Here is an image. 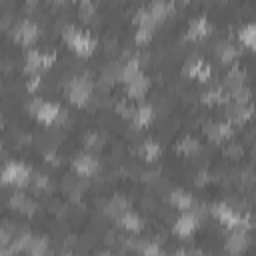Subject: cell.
<instances>
[{
    "label": "cell",
    "mask_w": 256,
    "mask_h": 256,
    "mask_svg": "<svg viewBox=\"0 0 256 256\" xmlns=\"http://www.w3.org/2000/svg\"><path fill=\"white\" fill-rule=\"evenodd\" d=\"M62 36H64V40L68 42V46L74 48L80 56H86V54H90V52L96 48V40H94L86 30H78V28L72 26V24H66V26L62 28Z\"/></svg>",
    "instance_id": "cell-1"
},
{
    "label": "cell",
    "mask_w": 256,
    "mask_h": 256,
    "mask_svg": "<svg viewBox=\"0 0 256 256\" xmlns=\"http://www.w3.org/2000/svg\"><path fill=\"white\" fill-rule=\"evenodd\" d=\"M64 86L68 90V98L78 106L88 104V100H90V96L94 92V84L90 82L88 76H74V78L66 80Z\"/></svg>",
    "instance_id": "cell-2"
},
{
    "label": "cell",
    "mask_w": 256,
    "mask_h": 256,
    "mask_svg": "<svg viewBox=\"0 0 256 256\" xmlns=\"http://www.w3.org/2000/svg\"><path fill=\"white\" fill-rule=\"evenodd\" d=\"M0 180L4 184H14V186H22L30 180V170L22 164V162H8L2 170H0Z\"/></svg>",
    "instance_id": "cell-3"
},
{
    "label": "cell",
    "mask_w": 256,
    "mask_h": 256,
    "mask_svg": "<svg viewBox=\"0 0 256 256\" xmlns=\"http://www.w3.org/2000/svg\"><path fill=\"white\" fill-rule=\"evenodd\" d=\"M12 32H14V38L18 42H22V44L28 46V44H32L38 38L40 28H38V24L32 18H24V20H20V22H16L12 26Z\"/></svg>",
    "instance_id": "cell-4"
},
{
    "label": "cell",
    "mask_w": 256,
    "mask_h": 256,
    "mask_svg": "<svg viewBox=\"0 0 256 256\" xmlns=\"http://www.w3.org/2000/svg\"><path fill=\"white\" fill-rule=\"evenodd\" d=\"M248 242H250L248 230H244V228H232V232H230V236H228V240H226V250H228L230 254L238 256L240 252L246 250Z\"/></svg>",
    "instance_id": "cell-5"
},
{
    "label": "cell",
    "mask_w": 256,
    "mask_h": 256,
    "mask_svg": "<svg viewBox=\"0 0 256 256\" xmlns=\"http://www.w3.org/2000/svg\"><path fill=\"white\" fill-rule=\"evenodd\" d=\"M204 134L212 142H224L226 138L232 136V124L230 122H208L204 126Z\"/></svg>",
    "instance_id": "cell-6"
},
{
    "label": "cell",
    "mask_w": 256,
    "mask_h": 256,
    "mask_svg": "<svg viewBox=\"0 0 256 256\" xmlns=\"http://www.w3.org/2000/svg\"><path fill=\"white\" fill-rule=\"evenodd\" d=\"M72 166H74L78 176H92L98 170V160L92 154H78L72 160Z\"/></svg>",
    "instance_id": "cell-7"
},
{
    "label": "cell",
    "mask_w": 256,
    "mask_h": 256,
    "mask_svg": "<svg viewBox=\"0 0 256 256\" xmlns=\"http://www.w3.org/2000/svg\"><path fill=\"white\" fill-rule=\"evenodd\" d=\"M198 222H200V220H198L192 212H186V214H182L178 220H174V232H176L178 236L186 238V236H190V234L196 230Z\"/></svg>",
    "instance_id": "cell-8"
},
{
    "label": "cell",
    "mask_w": 256,
    "mask_h": 256,
    "mask_svg": "<svg viewBox=\"0 0 256 256\" xmlns=\"http://www.w3.org/2000/svg\"><path fill=\"white\" fill-rule=\"evenodd\" d=\"M128 208H130V202H128L124 196L116 194V196H112V198L106 202L104 212H106L108 216H112V218H116V220H118L122 214H126V212H128Z\"/></svg>",
    "instance_id": "cell-9"
},
{
    "label": "cell",
    "mask_w": 256,
    "mask_h": 256,
    "mask_svg": "<svg viewBox=\"0 0 256 256\" xmlns=\"http://www.w3.org/2000/svg\"><path fill=\"white\" fill-rule=\"evenodd\" d=\"M216 56L220 58V62H224V64H230V62H234L236 58H238V54H240V50L230 42V40H220V42H216Z\"/></svg>",
    "instance_id": "cell-10"
},
{
    "label": "cell",
    "mask_w": 256,
    "mask_h": 256,
    "mask_svg": "<svg viewBox=\"0 0 256 256\" xmlns=\"http://www.w3.org/2000/svg\"><path fill=\"white\" fill-rule=\"evenodd\" d=\"M60 106L56 102H42L40 110L36 112V118L42 122V124H54L58 120V114H60Z\"/></svg>",
    "instance_id": "cell-11"
},
{
    "label": "cell",
    "mask_w": 256,
    "mask_h": 256,
    "mask_svg": "<svg viewBox=\"0 0 256 256\" xmlns=\"http://www.w3.org/2000/svg\"><path fill=\"white\" fill-rule=\"evenodd\" d=\"M10 206H12L14 210L24 212V214H32V212L36 210V202H34L30 196H26L24 192H14V194L10 196Z\"/></svg>",
    "instance_id": "cell-12"
},
{
    "label": "cell",
    "mask_w": 256,
    "mask_h": 256,
    "mask_svg": "<svg viewBox=\"0 0 256 256\" xmlns=\"http://www.w3.org/2000/svg\"><path fill=\"white\" fill-rule=\"evenodd\" d=\"M148 86H150V80L140 72L134 80H130L126 84V92H128L130 98H140V96H144V92L148 90Z\"/></svg>",
    "instance_id": "cell-13"
},
{
    "label": "cell",
    "mask_w": 256,
    "mask_h": 256,
    "mask_svg": "<svg viewBox=\"0 0 256 256\" xmlns=\"http://www.w3.org/2000/svg\"><path fill=\"white\" fill-rule=\"evenodd\" d=\"M208 32H210V24H208V20H206L204 16H198V18L190 20L186 38H192V40H196V38H202V36H206Z\"/></svg>",
    "instance_id": "cell-14"
},
{
    "label": "cell",
    "mask_w": 256,
    "mask_h": 256,
    "mask_svg": "<svg viewBox=\"0 0 256 256\" xmlns=\"http://www.w3.org/2000/svg\"><path fill=\"white\" fill-rule=\"evenodd\" d=\"M24 70H26L28 76L40 74V70H42V52H38V50H28V52H26Z\"/></svg>",
    "instance_id": "cell-15"
},
{
    "label": "cell",
    "mask_w": 256,
    "mask_h": 256,
    "mask_svg": "<svg viewBox=\"0 0 256 256\" xmlns=\"http://www.w3.org/2000/svg\"><path fill=\"white\" fill-rule=\"evenodd\" d=\"M152 116H154V108H152L150 104L136 106V114H134V118H132L134 128H144V126H148L150 120H152Z\"/></svg>",
    "instance_id": "cell-16"
},
{
    "label": "cell",
    "mask_w": 256,
    "mask_h": 256,
    "mask_svg": "<svg viewBox=\"0 0 256 256\" xmlns=\"http://www.w3.org/2000/svg\"><path fill=\"white\" fill-rule=\"evenodd\" d=\"M140 74V62L136 58H130L126 62H122V72H120V80H124L126 84L130 80H134Z\"/></svg>",
    "instance_id": "cell-17"
},
{
    "label": "cell",
    "mask_w": 256,
    "mask_h": 256,
    "mask_svg": "<svg viewBox=\"0 0 256 256\" xmlns=\"http://www.w3.org/2000/svg\"><path fill=\"white\" fill-rule=\"evenodd\" d=\"M192 202H194L192 196L186 194L184 190H172L170 192V204L176 206V208H180V210H190Z\"/></svg>",
    "instance_id": "cell-18"
},
{
    "label": "cell",
    "mask_w": 256,
    "mask_h": 256,
    "mask_svg": "<svg viewBox=\"0 0 256 256\" xmlns=\"http://www.w3.org/2000/svg\"><path fill=\"white\" fill-rule=\"evenodd\" d=\"M176 150L182 152V154H186V156H194V154L200 152V142H198L196 138H192V136H184V138L176 144Z\"/></svg>",
    "instance_id": "cell-19"
},
{
    "label": "cell",
    "mask_w": 256,
    "mask_h": 256,
    "mask_svg": "<svg viewBox=\"0 0 256 256\" xmlns=\"http://www.w3.org/2000/svg\"><path fill=\"white\" fill-rule=\"evenodd\" d=\"M172 8H174V4H172V2H164V0H154V2L148 6V10L152 12V16H154L158 22H160L162 18H166V14H168Z\"/></svg>",
    "instance_id": "cell-20"
},
{
    "label": "cell",
    "mask_w": 256,
    "mask_h": 256,
    "mask_svg": "<svg viewBox=\"0 0 256 256\" xmlns=\"http://www.w3.org/2000/svg\"><path fill=\"white\" fill-rule=\"evenodd\" d=\"M118 222L126 228V230H130V232H138L140 228H142V220H140V216L138 214H134V212H126V214H122L120 218H118Z\"/></svg>",
    "instance_id": "cell-21"
},
{
    "label": "cell",
    "mask_w": 256,
    "mask_h": 256,
    "mask_svg": "<svg viewBox=\"0 0 256 256\" xmlns=\"http://www.w3.org/2000/svg\"><path fill=\"white\" fill-rule=\"evenodd\" d=\"M238 38L248 48H254V44H256V26L254 24H246L244 28L238 30Z\"/></svg>",
    "instance_id": "cell-22"
},
{
    "label": "cell",
    "mask_w": 256,
    "mask_h": 256,
    "mask_svg": "<svg viewBox=\"0 0 256 256\" xmlns=\"http://www.w3.org/2000/svg\"><path fill=\"white\" fill-rule=\"evenodd\" d=\"M138 152H140L146 160H156V156L160 154V144H156L154 140H146V142L140 144Z\"/></svg>",
    "instance_id": "cell-23"
},
{
    "label": "cell",
    "mask_w": 256,
    "mask_h": 256,
    "mask_svg": "<svg viewBox=\"0 0 256 256\" xmlns=\"http://www.w3.org/2000/svg\"><path fill=\"white\" fill-rule=\"evenodd\" d=\"M200 62H202V58H198V56L188 58V60L184 62V66H182V74H184L186 78H196V70H198Z\"/></svg>",
    "instance_id": "cell-24"
},
{
    "label": "cell",
    "mask_w": 256,
    "mask_h": 256,
    "mask_svg": "<svg viewBox=\"0 0 256 256\" xmlns=\"http://www.w3.org/2000/svg\"><path fill=\"white\" fill-rule=\"evenodd\" d=\"M102 144H104V136H102L100 132H88V134L84 136V146H86L88 150L102 148Z\"/></svg>",
    "instance_id": "cell-25"
},
{
    "label": "cell",
    "mask_w": 256,
    "mask_h": 256,
    "mask_svg": "<svg viewBox=\"0 0 256 256\" xmlns=\"http://www.w3.org/2000/svg\"><path fill=\"white\" fill-rule=\"evenodd\" d=\"M116 112H118L122 118L132 120V118H134V114H136V106H132L128 100H122V102H118V104H116Z\"/></svg>",
    "instance_id": "cell-26"
},
{
    "label": "cell",
    "mask_w": 256,
    "mask_h": 256,
    "mask_svg": "<svg viewBox=\"0 0 256 256\" xmlns=\"http://www.w3.org/2000/svg\"><path fill=\"white\" fill-rule=\"evenodd\" d=\"M78 12H80V18H92L96 14V6L90 2V0H82L80 6H78Z\"/></svg>",
    "instance_id": "cell-27"
},
{
    "label": "cell",
    "mask_w": 256,
    "mask_h": 256,
    "mask_svg": "<svg viewBox=\"0 0 256 256\" xmlns=\"http://www.w3.org/2000/svg\"><path fill=\"white\" fill-rule=\"evenodd\" d=\"M150 36H152V30L150 28H144V26H138V30H136V34H134V38H136V42H146V40H150Z\"/></svg>",
    "instance_id": "cell-28"
},
{
    "label": "cell",
    "mask_w": 256,
    "mask_h": 256,
    "mask_svg": "<svg viewBox=\"0 0 256 256\" xmlns=\"http://www.w3.org/2000/svg\"><path fill=\"white\" fill-rule=\"evenodd\" d=\"M56 60V52H42V68H50Z\"/></svg>",
    "instance_id": "cell-29"
},
{
    "label": "cell",
    "mask_w": 256,
    "mask_h": 256,
    "mask_svg": "<svg viewBox=\"0 0 256 256\" xmlns=\"http://www.w3.org/2000/svg\"><path fill=\"white\" fill-rule=\"evenodd\" d=\"M226 156L230 158H240L242 156V144H230L226 148Z\"/></svg>",
    "instance_id": "cell-30"
},
{
    "label": "cell",
    "mask_w": 256,
    "mask_h": 256,
    "mask_svg": "<svg viewBox=\"0 0 256 256\" xmlns=\"http://www.w3.org/2000/svg\"><path fill=\"white\" fill-rule=\"evenodd\" d=\"M40 84H42V78H40V74H32V76L28 78V82H26V88H28V90H36Z\"/></svg>",
    "instance_id": "cell-31"
},
{
    "label": "cell",
    "mask_w": 256,
    "mask_h": 256,
    "mask_svg": "<svg viewBox=\"0 0 256 256\" xmlns=\"http://www.w3.org/2000/svg\"><path fill=\"white\" fill-rule=\"evenodd\" d=\"M208 180H210V174H208L206 170H200V172H198V176H196V184H198V186H202V184H206Z\"/></svg>",
    "instance_id": "cell-32"
},
{
    "label": "cell",
    "mask_w": 256,
    "mask_h": 256,
    "mask_svg": "<svg viewBox=\"0 0 256 256\" xmlns=\"http://www.w3.org/2000/svg\"><path fill=\"white\" fill-rule=\"evenodd\" d=\"M166 256H186V252L184 250H174L172 254H166Z\"/></svg>",
    "instance_id": "cell-33"
},
{
    "label": "cell",
    "mask_w": 256,
    "mask_h": 256,
    "mask_svg": "<svg viewBox=\"0 0 256 256\" xmlns=\"http://www.w3.org/2000/svg\"><path fill=\"white\" fill-rule=\"evenodd\" d=\"M98 256H116V254H112V252H100Z\"/></svg>",
    "instance_id": "cell-34"
},
{
    "label": "cell",
    "mask_w": 256,
    "mask_h": 256,
    "mask_svg": "<svg viewBox=\"0 0 256 256\" xmlns=\"http://www.w3.org/2000/svg\"><path fill=\"white\" fill-rule=\"evenodd\" d=\"M62 256H78V254H72V252H66V254H62Z\"/></svg>",
    "instance_id": "cell-35"
},
{
    "label": "cell",
    "mask_w": 256,
    "mask_h": 256,
    "mask_svg": "<svg viewBox=\"0 0 256 256\" xmlns=\"http://www.w3.org/2000/svg\"><path fill=\"white\" fill-rule=\"evenodd\" d=\"M50 254H52V252H48V254H44V256H50Z\"/></svg>",
    "instance_id": "cell-36"
},
{
    "label": "cell",
    "mask_w": 256,
    "mask_h": 256,
    "mask_svg": "<svg viewBox=\"0 0 256 256\" xmlns=\"http://www.w3.org/2000/svg\"><path fill=\"white\" fill-rule=\"evenodd\" d=\"M0 128H2V120H0Z\"/></svg>",
    "instance_id": "cell-37"
}]
</instances>
